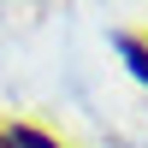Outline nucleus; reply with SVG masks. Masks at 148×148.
Listing matches in <instances>:
<instances>
[{
    "instance_id": "f03ea898",
    "label": "nucleus",
    "mask_w": 148,
    "mask_h": 148,
    "mask_svg": "<svg viewBox=\"0 0 148 148\" xmlns=\"http://www.w3.org/2000/svg\"><path fill=\"white\" fill-rule=\"evenodd\" d=\"M12 148H65V142L42 136V130H12Z\"/></svg>"
},
{
    "instance_id": "f257e3e1",
    "label": "nucleus",
    "mask_w": 148,
    "mask_h": 148,
    "mask_svg": "<svg viewBox=\"0 0 148 148\" xmlns=\"http://www.w3.org/2000/svg\"><path fill=\"white\" fill-rule=\"evenodd\" d=\"M119 47H125V59H130V71H136V77L148 83V42H136V36H125Z\"/></svg>"
},
{
    "instance_id": "7ed1b4c3",
    "label": "nucleus",
    "mask_w": 148,
    "mask_h": 148,
    "mask_svg": "<svg viewBox=\"0 0 148 148\" xmlns=\"http://www.w3.org/2000/svg\"><path fill=\"white\" fill-rule=\"evenodd\" d=\"M0 148H12V136H6V130H0Z\"/></svg>"
}]
</instances>
